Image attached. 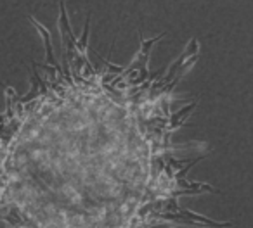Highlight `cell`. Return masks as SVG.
<instances>
[]
</instances>
